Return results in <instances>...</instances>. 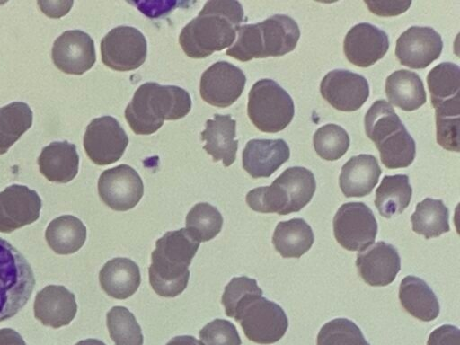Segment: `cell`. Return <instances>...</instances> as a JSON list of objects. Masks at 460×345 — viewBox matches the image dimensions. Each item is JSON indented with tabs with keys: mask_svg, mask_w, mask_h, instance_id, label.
Wrapping results in <instances>:
<instances>
[{
	"mask_svg": "<svg viewBox=\"0 0 460 345\" xmlns=\"http://www.w3.org/2000/svg\"><path fill=\"white\" fill-rule=\"evenodd\" d=\"M243 9L235 0H209L197 17L181 31L179 43L191 58H206L231 46L243 21Z\"/></svg>",
	"mask_w": 460,
	"mask_h": 345,
	"instance_id": "1",
	"label": "cell"
},
{
	"mask_svg": "<svg viewBox=\"0 0 460 345\" xmlns=\"http://www.w3.org/2000/svg\"><path fill=\"white\" fill-rule=\"evenodd\" d=\"M199 243L185 228L165 233L155 242L148 268L154 291L164 297H175L187 288L189 266Z\"/></svg>",
	"mask_w": 460,
	"mask_h": 345,
	"instance_id": "2",
	"label": "cell"
},
{
	"mask_svg": "<svg viewBox=\"0 0 460 345\" xmlns=\"http://www.w3.org/2000/svg\"><path fill=\"white\" fill-rule=\"evenodd\" d=\"M190 109L191 98L186 90L148 82L135 92L125 110V119L134 133L150 135L156 132L165 119H182Z\"/></svg>",
	"mask_w": 460,
	"mask_h": 345,
	"instance_id": "3",
	"label": "cell"
},
{
	"mask_svg": "<svg viewBox=\"0 0 460 345\" xmlns=\"http://www.w3.org/2000/svg\"><path fill=\"white\" fill-rule=\"evenodd\" d=\"M300 38L296 22L285 14H274L255 23L237 29V40L226 51L239 61L280 57L296 48Z\"/></svg>",
	"mask_w": 460,
	"mask_h": 345,
	"instance_id": "4",
	"label": "cell"
},
{
	"mask_svg": "<svg viewBox=\"0 0 460 345\" xmlns=\"http://www.w3.org/2000/svg\"><path fill=\"white\" fill-rule=\"evenodd\" d=\"M315 189L314 173L307 168L294 166L286 169L270 186L250 190L245 199L256 212L288 215L305 207Z\"/></svg>",
	"mask_w": 460,
	"mask_h": 345,
	"instance_id": "5",
	"label": "cell"
},
{
	"mask_svg": "<svg viewBox=\"0 0 460 345\" xmlns=\"http://www.w3.org/2000/svg\"><path fill=\"white\" fill-rule=\"evenodd\" d=\"M35 286L25 257L0 237V322L14 316L29 301Z\"/></svg>",
	"mask_w": 460,
	"mask_h": 345,
	"instance_id": "6",
	"label": "cell"
},
{
	"mask_svg": "<svg viewBox=\"0 0 460 345\" xmlns=\"http://www.w3.org/2000/svg\"><path fill=\"white\" fill-rule=\"evenodd\" d=\"M247 113L259 130L276 133L289 125L295 105L291 96L277 82L261 79L249 92Z\"/></svg>",
	"mask_w": 460,
	"mask_h": 345,
	"instance_id": "7",
	"label": "cell"
},
{
	"mask_svg": "<svg viewBox=\"0 0 460 345\" xmlns=\"http://www.w3.org/2000/svg\"><path fill=\"white\" fill-rule=\"evenodd\" d=\"M245 336L259 344L279 341L288 328V319L280 305L257 294L246 297L232 314Z\"/></svg>",
	"mask_w": 460,
	"mask_h": 345,
	"instance_id": "8",
	"label": "cell"
},
{
	"mask_svg": "<svg viewBox=\"0 0 460 345\" xmlns=\"http://www.w3.org/2000/svg\"><path fill=\"white\" fill-rule=\"evenodd\" d=\"M377 221L363 202L342 204L333 217V234L346 250L361 252L371 246L377 234Z\"/></svg>",
	"mask_w": 460,
	"mask_h": 345,
	"instance_id": "9",
	"label": "cell"
},
{
	"mask_svg": "<svg viewBox=\"0 0 460 345\" xmlns=\"http://www.w3.org/2000/svg\"><path fill=\"white\" fill-rule=\"evenodd\" d=\"M147 43L143 33L130 26L111 29L101 41L102 63L116 71H131L146 60Z\"/></svg>",
	"mask_w": 460,
	"mask_h": 345,
	"instance_id": "10",
	"label": "cell"
},
{
	"mask_svg": "<svg viewBox=\"0 0 460 345\" xmlns=\"http://www.w3.org/2000/svg\"><path fill=\"white\" fill-rule=\"evenodd\" d=\"M84 148L87 156L97 165H107L123 155L128 137L119 121L111 116L93 119L84 135Z\"/></svg>",
	"mask_w": 460,
	"mask_h": 345,
	"instance_id": "11",
	"label": "cell"
},
{
	"mask_svg": "<svg viewBox=\"0 0 460 345\" xmlns=\"http://www.w3.org/2000/svg\"><path fill=\"white\" fill-rule=\"evenodd\" d=\"M98 193L111 209L127 211L142 199L144 184L137 172L123 164L102 172L98 180Z\"/></svg>",
	"mask_w": 460,
	"mask_h": 345,
	"instance_id": "12",
	"label": "cell"
},
{
	"mask_svg": "<svg viewBox=\"0 0 460 345\" xmlns=\"http://www.w3.org/2000/svg\"><path fill=\"white\" fill-rule=\"evenodd\" d=\"M246 76L237 66L226 61L211 65L200 78L201 98L218 108L232 105L244 90Z\"/></svg>",
	"mask_w": 460,
	"mask_h": 345,
	"instance_id": "13",
	"label": "cell"
},
{
	"mask_svg": "<svg viewBox=\"0 0 460 345\" xmlns=\"http://www.w3.org/2000/svg\"><path fill=\"white\" fill-rule=\"evenodd\" d=\"M320 93L333 108L341 111H354L367 100L369 85L361 75L334 69L321 81Z\"/></svg>",
	"mask_w": 460,
	"mask_h": 345,
	"instance_id": "14",
	"label": "cell"
},
{
	"mask_svg": "<svg viewBox=\"0 0 460 345\" xmlns=\"http://www.w3.org/2000/svg\"><path fill=\"white\" fill-rule=\"evenodd\" d=\"M441 36L428 26H411L396 40L395 55L403 66L423 69L438 59L442 52Z\"/></svg>",
	"mask_w": 460,
	"mask_h": 345,
	"instance_id": "15",
	"label": "cell"
},
{
	"mask_svg": "<svg viewBox=\"0 0 460 345\" xmlns=\"http://www.w3.org/2000/svg\"><path fill=\"white\" fill-rule=\"evenodd\" d=\"M51 58L54 65L62 72L83 75L96 61L94 41L83 31H66L55 40Z\"/></svg>",
	"mask_w": 460,
	"mask_h": 345,
	"instance_id": "16",
	"label": "cell"
},
{
	"mask_svg": "<svg viewBox=\"0 0 460 345\" xmlns=\"http://www.w3.org/2000/svg\"><path fill=\"white\" fill-rule=\"evenodd\" d=\"M41 199L25 185L13 184L0 192V232L11 233L40 217Z\"/></svg>",
	"mask_w": 460,
	"mask_h": 345,
	"instance_id": "17",
	"label": "cell"
},
{
	"mask_svg": "<svg viewBox=\"0 0 460 345\" xmlns=\"http://www.w3.org/2000/svg\"><path fill=\"white\" fill-rule=\"evenodd\" d=\"M389 39L378 27L368 22L353 26L346 34L343 51L348 60L359 67H368L387 52Z\"/></svg>",
	"mask_w": 460,
	"mask_h": 345,
	"instance_id": "18",
	"label": "cell"
},
{
	"mask_svg": "<svg viewBox=\"0 0 460 345\" xmlns=\"http://www.w3.org/2000/svg\"><path fill=\"white\" fill-rule=\"evenodd\" d=\"M356 266L367 284L384 287L395 279L401 270V258L394 246L379 241L357 254Z\"/></svg>",
	"mask_w": 460,
	"mask_h": 345,
	"instance_id": "19",
	"label": "cell"
},
{
	"mask_svg": "<svg viewBox=\"0 0 460 345\" xmlns=\"http://www.w3.org/2000/svg\"><path fill=\"white\" fill-rule=\"evenodd\" d=\"M34 316L43 325L55 329L68 325L77 312L75 295L66 287L49 285L36 295Z\"/></svg>",
	"mask_w": 460,
	"mask_h": 345,
	"instance_id": "20",
	"label": "cell"
},
{
	"mask_svg": "<svg viewBox=\"0 0 460 345\" xmlns=\"http://www.w3.org/2000/svg\"><path fill=\"white\" fill-rule=\"evenodd\" d=\"M289 156V146L283 139H252L243 151V168L252 178H267Z\"/></svg>",
	"mask_w": 460,
	"mask_h": 345,
	"instance_id": "21",
	"label": "cell"
},
{
	"mask_svg": "<svg viewBox=\"0 0 460 345\" xmlns=\"http://www.w3.org/2000/svg\"><path fill=\"white\" fill-rule=\"evenodd\" d=\"M382 170L372 155L352 156L341 167L340 188L346 198L368 195L377 184Z\"/></svg>",
	"mask_w": 460,
	"mask_h": 345,
	"instance_id": "22",
	"label": "cell"
},
{
	"mask_svg": "<svg viewBox=\"0 0 460 345\" xmlns=\"http://www.w3.org/2000/svg\"><path fill=\"white\" fill-rule=\"evenodd\" d=\"M236 121L231 115L215 114L208 119L201 132V139L206 141L203 149L212 156L214 162L223 161L225 167L230 166L236 158L238 140H235Z\"/></svg>",
	"mask_w": 460,
	"mask_h": 345,
	"instance_id": "23",
	"label": "cell"
},
{
	"mask_svg": "<svg viewBox=\"0 0 460 345\" xmlns=\"http://www.w3.org/2000/svg\"><path fill=\"white\" fill-rule=\"evenodd\" d=\"M38 164L40 173L49 181L69 182L78 172L76 146L66 140L51 142L41 150Z\"/></svg>",
	"mask_w": 460,
	"mask_h": 345,
	"instance_id": "24",
	"label": "cell"
},
{
	"mask_svg": "<svg viewBox=\"0 0 460 345\" xmlns=\"http://www.w3.org/2000/svg\"><path fill=\"white\" fill-rule=\"evenodd\" d=\"M102 290L116 299L131 296L141 282L137 264L128 258H114L108 261L99 273Z\"/></svg>",
	"mask_w": 460,
	"mask_h": 345,
	"instance_id": "25",
	"label": "cell"
},
{
	"mask_svg": "<svg viewBox=\"0 0 460 345\" xmlns=\"http://www.w3.org/2000/svg\"><path fill=\"white\" fill-rule=\"evenodd\" d=\"M399 299L402 307L420 321L430 322L439 314L440 306L435 293L419 277L410 275L401 281Z\"/></svg>",
	"mask_w": 460,
	"mask_h": 345,
	"instance_id": "26",
	"label": "cell"
},
{
	"mask_svg": "<svg viewBox=\"0 0 460 345\" xmlns=\"http://www.w3.org/2000/svg\"><path fill=\"white\" fill-rule=\"evenodd\" d=\"M385 93L392 104L406 111L417 110L427 101L420 75L406 69L395 71L386 78Z\"/></svg>",
	"mask_w": 460,
	"mask_h": 345,
	"instance_id": "27",
	"label": "cell"
},
{
	"mask_svg": "<svg viewBox=\"0 0 460 345\" xmlns=\"http://www.w3.org/2000/svg\"><path fill=\"white\" fill-rule=\"evenodd\" d=\"M314 242L312 227L303 218L279 222L272 236L276 251L284 258H300Z\"/></svg>",
	"mask_w": 460,
	"mask_h": 345,
	"instance_id": "28",
	"label": "cell"
},
{
	"mask_svg": "<svg viewBox=\"0 0 460 345\" xmlns=\"http://www.w3.org/2000/svg\"><path fill=\"white\" fill-rule=\"evenodd\" d=\"M86 234V227L79 218L63 215L49 224L45 238L56 253L66 255L77 252L84 245Z\"/></svg>",
	"mask_w": 460,
	"mask_h": 345,
	"instance_id": "29",
	"label": "cell"
},
{
	"mask_svg": "<svg viewBox=\"0 0 460 345\" xmlns=\"http://www.w3.org/2000/svg\"><path fill=\"white\" fill-rule=\"evenodd\" d=\"M411 196L408 175H385L376 190L375 205L382 217L391 218L405 210Z\"/></svg>",
	"mask_w": 460,
	"mask_h": 345,
	"instance_id": "30",
	"label": "cell"
},
{
	"mask_svg": "<svg viewBox=\"0 0 460 345\" xmlns=\"http://www.w3.org/2000/svg\"><path fill=\"white\" fill-rule=\"evenodd\" d=\"M411 220L412 230L426 239L438 237L450 230L449 211L441 199L426 198L419 202Z\"/></svg>",
	"mask_w": 460,
	"mask_h": 345,
	"instance_id": "31",
	"label": "cell"
},
{
	"mask_svg": "<svg viewBox=\"0 0 460 345\" xmlns=\"http://www.w3.org/2000/svg\"><path fill=\"white\" fill-rule=\"evenodd\" d=\"M33 113L23 102H13L0 108V155L9 148L32 125Z\"/></svg>",
	"mask_w": 460,
	"mask_h": 345,
	"instance_id": "32",
	"label": "cell"
},
{
	"mask_svg": "<svg viewBox=\"0 0 460 345\" xmlns=\"http://www.w3.org/2000/svg\"><path fill=\"white\" fill-rule=\"evenodd\" d=\"M383 164L388 169L408 167L414 160L416 145L403 127L376 145Z\"/></svg>",
	"mask_w": 460,
	"mask_h": 345,
	"instance_id": "33",
	"label": "cell"
},
{
	"mask_svg": "<svg viewBox=\"0 0 460 345\" xmlns=\"http://www.w3.org/2000/svg\"><path fill=\"white\" fill-rule=\"evenodd\" d=\"M364 125L367 136L375 145L405 127L385 100H377L371 105L365 115Z\"/></svg>",
	"mask_w": 460,
	"mask_h": 345,
	"instance_id": "34",
	"label": "cell"
},
{
	"mask_svg": "<svg viewBox=\"0 0 460 345\" xmlns=\"http://www.w3.org/2000/svg\"><path fill=\"white\" fill-rule=\"evenodd\" d=\"M459 66L451 62H442L427 75L428 88L432 106L459 96Z\"/></svg>",
	"mask_w": 460,
	"mask_h": 345,
	"instance_id": "35",
	"label": "cell"
},
{
	"mask_svg": "<svg viewBox=\"0 0 460 345\" xmlns=\"http://www.w3.org/2000/svg\"><path fill=\"white\" fill-rule=\"evenodd\" d=\"M223 222V217L216 207L200 202L187 214L185 229L199 243L207 242L218 234Z\"/></svg>",
	"mask_w": 460,
	"mask_h": 345,
	"instance_id": "36",
	"label": "cell"
},
{
	"mask_svg": "<svg viewBox=\"0 0 460 345\" xmlns=\"http://www.w3.org/2000/svg\"><path fill=\"white\" fill-rule=\"evenodd\" d=\"M107 327L115 345H143L141 327L124 306H113L106 315Z\"/></svg>",
	"mask_w": 460,
	"mask_h": 345,
	"instance_id": "37",
	"label": "cell"
},
{
	"mask_svg": "<svg viewBox=\"0 0 460 345\" xmlns=\"http://www.w3.org/2000/svg\"><path fill=\"white\" fill-rule=\"evenodd\" d=\"M349 137L339 125L326 124L314 134L313 143L316 154L327 161L340 159L349 147Z\"/></svg>",
	"mask_w": 460,
	"mask_h": 345,
	"instance_id": "38",
	"label": "cell"
},
{
	"mask_svg": "<svg viewBox=\"0 0 460 345\" xmlns=\"http://www.w3.org/2000/svg\"><path fill=\"white\" fill-rule=\"evenodd\" d=\"M317 345L370 344L353 321L347 318H336L322 326L317 335Z\"/></svg>",
	"mask_w": 460,
	"mask_h": 345,
	"instance_id": "39",
	"label": "cell"
},
{
	"mask_svg": "<svg viewBox=\"0 0 460 345\" xmlns=\"http://www.w3.org/2000/svg\"><path fill=\"white\" fill-rule=\"evenodd\" d=\"M256 294H263L256 279L246 276L233 278L225 287L221 299L226 314L232 317L234 311L243 300Z\"/></svg>",
	"mask_w": 460,
	"mask_h": 345,
	"instance_id": "40",
	"label": "cell"
},
{
	"mask_svg": "<svg viewBox=\"0 0 460 345\" xmlns=\"http://www.w3.org/2000/svg\"><path fill=\"white\" fill-rule=\"evenodd\" d=\"M203 345H241L242 341L234 323L215 319L199 331Z\"/></svg>",
	"mask_w": 460,
	"mask_h": 345,
	"instance_id": "41",
	"label": "cell"
},
{
	"mask_svg": "<svg viewBox=\"0 0 460 345\" xmlns=\"http://www.w3.org/2000/svg\"><path fill=\"white\" fill-rule=\"evenodd\" d=\"M437 142L448 151L459 152V118H436Z\"/></svg>",
	"mask_w": 460,
	"mask_h": 345,
	"instance_id": "42",
	"label": "cell"
},
{
	"mask_svg": "<svg viewBox=\"0 0 460 345\" xmlns=\"http://www.w3.org/2000/svg\"><path fill=\"white\" fill-rule=\"evenodd\" d=\"M368 10L378 16H396L408 10L411 1H364Z\"/></svg>",
	"mask_w": 460,
	"mask_h": 345,
	"instance_id": "43",
	"label": "cell"
},
{
	"mask_svg": "<svg viewBox=\"0 0 460 345\" xmlns=\"http://www.w3.org/2000/svg\"><path fill=\"white\" fill-rule=\"evenodd\" d=\"M427 345H460V331L451 324L441 325L429 334Z\"/></svg>",
	"mask_w": 460,
	"mask_h": 345,
	"instance_id": "44",
	"label": "cell"
},
{
	"mask_svg": "<svg viewBox=\"0 0 460 345\" xmlns=\"http://www.w3.org/2000/svg\"><path fill=\"white\" fill-rule=\"evenodd\" d=\"M38 4L40 5V10L45 13L47 16L58 18L65 15L70 10L73 3L61 8H57L58 2L39 1Z\"/></svg>",
	"mask_w": 460,
	"mask_h": 345,
	"instance_id": "45",
	"label": "cell"
},
{
	"mask_svg": "<svg viewBox=\"0 0 460 345\" xmlns=\"http://www.w3.org/2000/svg\"><path fill=\"white\" fill-rule=\"evenodd\" d=\"M0 345H26L24 340L11 328L0 329Z\"/></svg>",
	"mask_w": 460,
	"mask_h": 345,
	"instance_id": "46",
	"label": "cell"
},
{
	"mask_svg": "<svg viewBox=\"0 0 460 345\" xmlns=\"http://www.w3.org/2000/svg\"><path fill=\"white\" fill-rule=\"evenodd\" d=\"M166 345H203L199 340L190 335L175 336Z\"/></svg>",
	"mask_w": 460,
	"mask_h": 345,
	"instance_id": "47",
	"label": "cell"
},
{
	"mask_svg": "<svg viewBox=\"0 0 460 345\" xmlns=\"http://www.w3.org/2000/svg\"><path fill=\"white\" fill-rule=\"evenodd\" d=\"M75 345H105V343L97 339H86L78 341Z\"/></svg>",
	"mask_w": 460,
	"mask_h": 345,
	"instance_id": "48",
	"label": "cell"
}]
</instances>
